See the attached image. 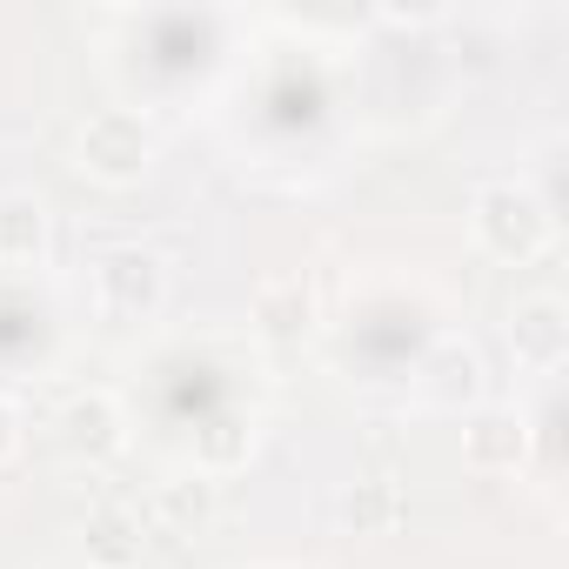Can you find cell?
Returning <instances> with one entry per match:
<instances>
[{
  "instance_id": "1",
  "label": "cell",
  "mask_w": 569,
  "mask_h": 569,
  "mask_svg": "<svg viewBox=\"0 0 569 569\" xmlns=\"http://www.w3.org/2000/svg\"><path fill=\"white\" fill-rule=\"evenodd\" d=\"M476 228H482V241H489L496 254H516V261H529V254L549 241V214H542L522 188H489V194L476 201Z\"/></svg>"
},
{
  "instance_id": "2",
  "label": "cell",
  "mask_w": 569,
  "mask_h": 569,
  "mask_svg": "<svg viewBox=\"0 0 569 569\" xmlns=\"http://www.w3.org/2000/svg\"><path fill=\"white\" fill-rule=\"evenodd\" d=\"M81 168L108 174V181H128L148 168V134L134 114H94L88 134H81Z\"/></svg>"
},
{
  "instance_id": "3",
  "label": "cell",
  "mask_w": 569,
  "mask_h": 569,
  "mask_svg": "<svg viewBox=\"0 0 569 569\" xmlns=\"http://www.w3.org/2000/svg\"><path fill=\"white\" fill-rule=\"evenodd\" d=\"M94 281H101V309L108 316H141L161 296V261L154 254H108Z\"/></svg>"
},
{
  "instance_id": "4",
  "label": "cell",
  "mask_w": 569,
  "mask_h": 569,
  "mask_svg": "<svg viewBox=\"0 0 569 569\" xmlns=\"http://www.w3.org/2000/svg\"><path fill=\"white\" fill-rule=\"evenodd\" d=\"M48 248V208L34 194H8L0 201V261H41Z\"/></svg>"
},
{
  "instance_id": "5",
  "label": "cell",
  "mask_w": 569,
  "mask_h": 569,
  "mask_svg": "<svg viewBox=\"0 0 569 569\" xmlns=\"http://www.w3.org/2000/svg\"><path fill=\"white\" fill-rule=\"evenodd\" d=\"M509 336H516V356H529V362H556V356H562V336H569V329H562V302H556V296L522 302Z\"/></svg>"
},
{
  "instance_id": "6",
  "label": "cell",
  "mask_w": 569,
  "mask_h": 569,
  "mask_svg": "<svg viewBox=\"0 0 569 569\" xmlns=\"http://www.w3.org/2000/svg\"><path fill=\"white\" fill-rule=\"evenodd\" d=\"M121 436H114V402L108 396H88L68 409V449H88V456H108Z\"/></svg>"
},
{
  "instance_id": "7",
  "label": "cell",
  "mask_w": 569,
  "mask_h": 569,
  "mask_svg": "<svg viewBox=\"0 0 569 569\" xmlns=\"http://www.w3.org/2000/svg\"><path fill=\"white\" fill-rule=\"evenodd\" d=\"M469 456H476V462H516V456H522V422L482 416V422L469 429Z\"/></svg>"
},
{
  "instance_id": "8",
  "label": "cell",
  "mask_w": 569,
  "mask_h": 569,
  "mask_svg": "<svg viewBox=\"0 0 569 569\" xmlns=\"http://www.w3.org/2000/svg\"><path fill=\"white\" fill-rule=\"evenodd\" d=\"M8 442H14V436H8V409H0V456H8Z\"/></svg>"
}]
</instances>
